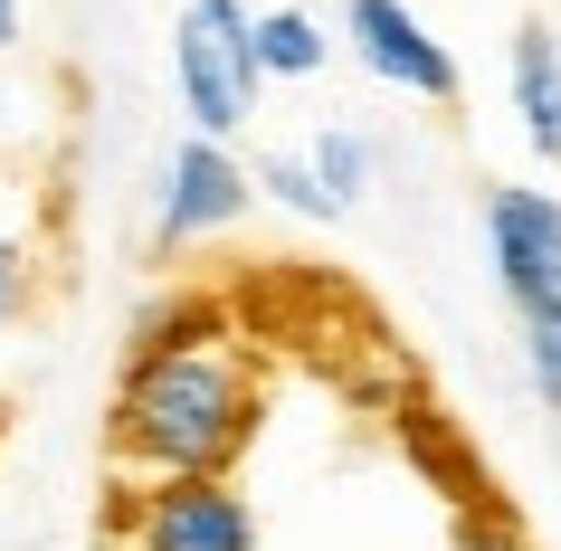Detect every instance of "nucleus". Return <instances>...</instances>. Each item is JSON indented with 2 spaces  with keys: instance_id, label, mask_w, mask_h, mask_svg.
<instances>
[{
  "instance_id": "nucleus-10",
  "label": "nucleus",
  "mask_w": 561,
  "mask_h": 551,
  "mask_svg": "<svg viewBox=\"0 0 561 551\" xmlns=\"http://www.w3.org/2000/svg\"><path fill=\"white\" fill-rule=\"evenodd\" d=\"M257 172V200L296 209V219H343V200H333L324 181H314V162H296V152H266V162H248Z\"/></svg>"
},
{
  "instance_id": "nucleus-14",
  "label": "nucleus",
  "mask_w": 561,
  "mask_h": 551,
  "mask_svg": "<svg viewBox=\"0 0 561 551\" xmlns=\"http://www.w3.org/2000/svg\"><path fill=\"white\" fill-rule=\"evenodd\" d=\"M467 542H476V551H524V542H514V532H504V523H476Z\"/></svg>"
},
{
  "instance_id": "nucleus-1",
  "label": "nucleus",
  "mask_w": 561,
  "mask_h": 551,
  "mask_svg": "<svg viewBox=\"0 0 561 551\" xmlns=\"http://www.w3.org/2000/svg\"><path fill=\"white\" fill-rule=\"evenodd\" d=\"M257 409H266V380H257V352L238 343V323L209 305H162L134 333V361H124L115 409H105L115 475L124 485L229 475L257 437Z\"/></svg>"
},
{
  "instance_id": "nucleus-12",
  "label": "nucleus",
  "mask_w": 561,
  "mask_h": 551,
  "mask_svg": "<svg viewBox=\"0 0 561 551\" xmlns=\"http://www.w3.org/2000/svg\"><path fill=\"white\" fill-rule=\"evenodd\" d=\"M38 305V248L20 229H0V323H20Z\"/></svg>"
},
{
  "instance_id": "nucleus-3",
  "label": "nucleus",
  "mask_w": 561,
  "mask_h": 551,
  "mask_svg": "<svg viewBox=\"0 0 561 551\" xmlns=\"http://www.w3.org/2000/svg\"><path fill=\"white\" fill-rule=\"evenodd\" d=\"M115 551H257V514L229 475H144L115 494Z\"/></svg>"
},
{
  "instance_id": "nucleus-2",
  "label": "nucleus",
  "mask_w": 561,
  "mask_h": 551,
  "mask_svg": "<svg viewBox=\"0 0 561 551\" xmlns=\"http://www.w3.org/2000/svg\"><path fill=\"white\" fill-rule=\"evenodd\" d=\"M172 87H181L191 134H219V144L248 134V115H257V95H266L257 10L248 0H191L172 20Z\"/></svg>"
},
{
  "instance_id": "nucleus-9",
  "label": "nucleus",
  "mask_w": 561,
  "mask_h": 551,
  "mask_svg": "<svg viewBox=\"0 0 561 551\" xmlns=\"http://www.w3.org/2000/svg\"><path fill=\"white\" fill-rule=\"evenodd\" d=\"M305 162H314V181H324L333 200L353 209L362 191H371V172H381V152H371V134H353V124H333V134H314V152H305Z\"/></svg>"
},
{
  "instance_id": "nucleus-8",
  "label": "nucleus",
  "mask_w": 561,
  "mask_h": 551,
  "mask_svg": "<svg viewBox=\"0 0 561 551\" xmlns=\"http://www.w3.org/2000/svg\"><path fill=\"white\" fill-rule=\"evenodd\" d=\"M333 38L305 20V10H257V67L266 77H324Z\"/></svg>"
},
{
  "instance_id": "nucleus-13",
  "label": "nucleus",
  "mask_w": 561,
  "mask_h": 551,
  "mask_svg": "<svg viewBox=\"0 0 561 551\" xmlns=\"http://www.w3.org/2000/svg\"><path fill=\"white\" fill-rule=\"evenodd\" d=\"M20 38H30V0H0V58H10Z\"/></svg>"
},
{
  "instance_id": "nucleus-6",
  "label": "nucleus",
  "mask_w": 561,
  "mask_h": 551,
  "mask_svg": "<svg viewBox=\"0 0 561 551\" xmlns=\"http://www.w3.org/2000/svg\"><path fill=\"white\" fill-rule=\"evenodd\" d=\"M248 209H257V172H248L219 134H191V144L162 162L152 238H162V248H209V238H229Z\"/></svg>"
},
{
  "instance_id": "nucleus-15",
  "label": "nucleus",
  "mask_w": 561,
  "mask_h": 551,
  "mask_svg": "<svg viewBox=\"0 0 561 551\" xmlns=\"http://www.w3.org/2000/svg\"><path fill=\"white\" fill-rule=\"evenodd\" d=\"M10 105H20V95H10V77H0V144H10Z\"/></svg>"
},
{
  "instance_id": "nucleus-7",
  "label": "nucleus",
  "mask_w": 561,
  "mask_h": 551,
  "mask_svg": "<svg viewBox=\"0 0 561 551\" xmlns=\"http://www.w3.org/2000/svg\"><path fill=\"white\" fill-rule=\"evenodd\" d=\"M504 77H514V115H524V144L561 172V38L542 30V20H524V30H514V48H504Z\"/></svg>"
},
{
  "instance_id": "nucleus-5",
  "label": "nucleus",
  "mask_w": 561,
  "mask_h": 551,
  "mask_svg": "<svg viewBox=\"0 0 561 551\" xmlns=\"http://www.w3.org/2000/svg\"><path fill=\"white\" fill-rule=\"evenodd\" d=\"M343 48L362 58V77H381V87L419 95V105H447L457 115V95H467L457 48L419 20L410 0H343Z\"/></svg>"
},
{
  "instance_id": "nucleus-4",
  "label": "nucleus",
  "mask_w": 561,
  "mask_h": 551,
  "mask_svg": "<svg viewBox=\"0 0 561 551\" xmlns=\"http://www.w3.org/2000/svg\"><path fill=\"white\" fill-rule=\"evenodd\" d=\"M485 266L524 323L561 314V191H533V181L485 191Z\"/></svg>"
},
{
  "instance_id": "nucleus-11",
  "label": "nucleus",
  "mask_w": 561,
  "mask_h": 551,
  "mask_svg": "<svg viewBox=\"0 0 561 551\" xmlns=\"http://www.w3.org/2000/svg\"><path fill=\"white\" fill-rule=\"evenodd\" d=\"M524 380H533V400L561 418V314H533L524 323Z\"/></svg>"
}]
</instances>
